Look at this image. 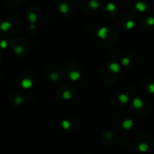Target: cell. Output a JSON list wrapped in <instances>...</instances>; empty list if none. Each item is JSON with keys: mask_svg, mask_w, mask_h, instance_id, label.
<instances>
[{"mask_svg": "<svg viewBox=\"0 0 154 154\" xmlns=\"http://www.w3.org/2000/svg\"><path fill=\"white\" fill-rule=\"evenodd\" d=\"M19 29V23L15 18L12 16H5L0 20V30L4 32L14 34L17 32Z\"/></svg>", "mask_w": 154, "mask_h": 154, "instance_id": "cell-1", "label": "cell"}, {"mask_svg": "<svg viewBox=\"0 0 154 154\" xmlns=\"http://www.w3.org/2000/svg\"><path fill=\"white\" fill-rule=\"evenodd\" d=\"M14 101H13V103H14V105H20V104L22 103V99H23L22 95L14 96Z\"/></svg>", "mask_w": 154, "mask_h": 154, "instance_id": "cell-6", "label": "cell"}, {"mask_svg": "<svg viewBox=\"0 0 154 154\" xmlns=\"http://www.w3.org/2000/svg\"><path fill=\"white\" fill-rule=\"evenodd\" d=\"M39 17H40V9H39V7H37L36 5L31 6L29 8V10H28V12H27V18H28V21L30 22L31 27L34 26V23H36Z\"/></svg>", "mask_w": 154, "mask_h": 154, "instance_id": "cell-3", "label": "cell"}, {"mask_svg": "<svg viewBox=\"0 0 154 154\" xmlns=\"http://www.w3.org/2000/svg\"><path fill=\"white\" fill-rule=\"evenodd\" d=\"M12 49H13V51L16 55L25 56L30 51V45H29L27 41H25L24 39L19 38V39H16L14 42Z\"/></svg>", "mask_w": 154, "mask_h": 154, "instance_id": "cell-2", "label": "cell"}, {"mask_svg": "<svg viewBox=\"0 0 154 154\" xmlns=\"http://www.w3.org/2000/svg\"><path fill=\"white\" fill-rule=\"evenodd\" d=\"M6 2L10 6L18 7V6H20V5H22L23 4L24 0H6Z\"/></svg>", "mask_w": 154, "mask_h": 154, "instance_id": "cell-5", "label": "cell"}, {"mask_svg": "<svg viewBox=\"0 0 154 154\" xmlns=\"http://www.w3.org/2000/svg\"><path fill=\"white\" fill-rule=\"evenodd\" d=\"M27 74L23 73L21 75V86L23 88H30L32 87L33 83H34V80L31 78V75L29 74V71H26Z\"/></svg>", "mask_w": 154, "mask_h": 154, "instance_id": "cell-4", "label": "cell"}]
</instances>
